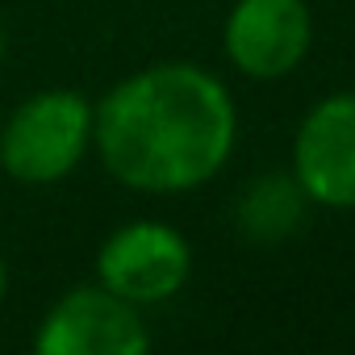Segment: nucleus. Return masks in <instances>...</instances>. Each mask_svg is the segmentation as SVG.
I'll list each match as a JSON object with an SVG mask.
<instances>
[{
    "label": "nucleus",
    "mask_w": 355,
    "mask_h": 355,
    "mask_svg": "<svg viewBox=\"0 0 355 355\" xmlns=\"http://www.w3.org/2000/svg\"><path fill=\"white\" fill-rule=\"evenodd\" d=\"M5 301H9V263L0 255V313H5Z\"/></svg>",
    "instance_id": "8"
},
{
    "label": "nucleus",
    "mask_w": 355,
    "mask_h": 355,
    "mask_svg": "<svg viewBox=\"0 0 355 355\" xmlns=\"http://www.w3.org/2000/svg\"><path fill=\"white\" fill-rule=\"evenodd\" d=\"M34 355H146L150 326L138 305L105 284H71L34 326Z\"/></svg>",
    "instance_id": "4"
},
{
    "label": "nucleus",
    "mask_w": 355,
    "mask_h": 355,
    "mask_svg": "<svg viewBox=\"0 0 355 355\" xmlns=\"http://www.w3.org/2000/svg\"><path fill=\"white\" fill-rule=\"evenodd\" d=\"M0 63H5V30H0Z\"/></svg>",
    "instance_id": "9"
},
{
    "label": "nucleus",
    "mask_w": 355,
    "mask_h": 355,
    "mask_svg": "<svg viewBox=\"0 0 355 355\" xmlns=\"http://www.w3.org/2000/svg\"><path fill=\"white\" fill-rule=\"evenodd\" d=\"M305 193L297 189L293 171L288 175H259L247 184V193L239 197V226L247 239L255 243H276L284 234H293L305 218Z\"/></svg>",
    "instance_id": "7"
},
{
    "label": "nucleus",
    "mask_w": 355,
    "mask_h": 355,
    "mask_svg": "<svg viewBox=\"0 0 355 355\" xmlns=\"http://www.w3.org/2000/svg\"><path fill=\"white\" fill-rule=\"evenodd\" d=\"M239 142L230 88L201 63L163 59L92 101V155L130 193L184 197L218 180Z\"/></svg>",
    "instance_id": "1"
},
{
    "label": "nucleus",
    "mask_w": 355,
    "mask_h": 355,
    "mask_svg": "<svg viewBox=\"0 0 355 355\" xmlns=\"http://www.w3.org/2000/svg\"><path fill=\"white\" fill-rule=\"evenodd\" d=\"M293 180L309 205L355 209V92L322 96L293 134Z\"/></svg>",
    "instance_id": "5"
},
{
    "label": "nucleus",
    "mask_w": 355,
    "mask_h": 355,
    "mask_svg": "<svg viewBox=\"0 0 355 355\" xmlns=\"http://www.w3.org/2000/svg\"><path fill=\"white\" fill-rule=\"evenodd\" d=\"M313 46V13L305 0H234L222 26V51L247 80L293 76Z\"/></svg>",
    "instance_id": "6"
},
{
    "label": "nucleus",
    "mask_w": 355,
    "mask_h": 355,
    "mask_svg": "<svg viewBox=\"0 0 355 355\" xmlns=\"http://www.w3.org/2000/svg\"><path fill=\"white\" fill-rule=\"evenodd\" d=\"M92 155V101L76 88H38L0 117V171L26 189H51Z\"/></svg>",
    "instance_id": "2"
},
{
    "label": "nucleus",
    "mask_w": 355,
    "mask_h": 355,
    "mask_svg": "<svg viewBox=\"0 0 355 355\" xmlns=\"http://www.w3.org/2000/svg\"><path fill=\"white\" fill-rule=\"evenodd\" d=\"M96 284L125 297L130 305H163L193 276V243L184 230L159 218H134L105 234L96 247Z\"/></svg>",
    "instance_id": "3"
}]
</instances>
